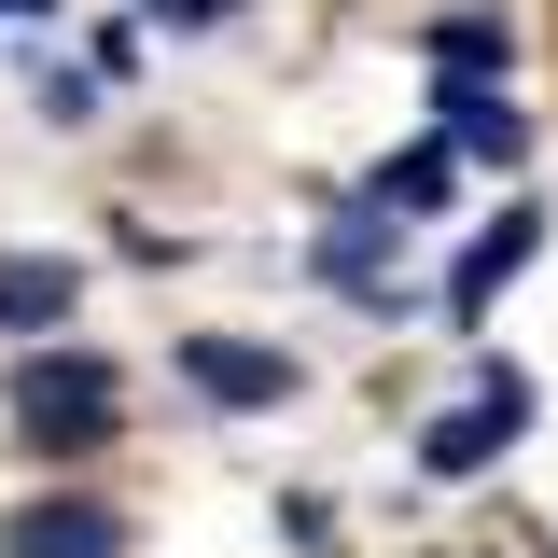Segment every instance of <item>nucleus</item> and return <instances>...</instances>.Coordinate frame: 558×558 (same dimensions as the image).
Instances as JSON below:
<instances>
[{"instance_id":"39448f33","label":"nucleus","mask_w":558,"mask_h":558,"mask_svg":"<svg viewBox=\"0 0 558 558\" xmlns=\"http://www.w3.org/2000/svg\"><path fill=\"white\" fill-rule=\"evenodd\" d=\"M0 558H126V517L84 502V488H57V502H14L0 517Z\"/></svg>"},{"instance_id":"7ed1b4c3","label":"nucleus","mask_w":558,"mask_h":558,"mask_svg":"<svg viewBox=\"0 0 558 558\" xmlns=\"http://www.w3.org/2000/svg\"><path fill=\"white\" fill-rule=\"evenodd\" d=\"M168 377H182L196 405H223V418H266V405L307 391V363L266 349V336H182V349H168Z\"/></svg>"},{"instance_id":"20e7f679","label":"nucleus","mask_w":558,"mask_h":558,"mask_svg":"<svg viewBox=\"0 0 558 558\" xmlns=\"http://www.w3.org/2000/svg\"><path fill=\"white\" fill-rule=\"evenodd\" d=\"M307 266H322V293H349V307H391V279H405V223H391V209H363V196H336Z\"/></svg>"},{"instance_id":"0eeeda50","label":"nucleus","mask_w":558,"mask_h":558,"mask_svg":"<svg viewBox=\"0 0 558 558\" xmlns=\"http://www.w3.org/2000/svg\"><path fill=\"white\" fill-rule=\"evenodd\" d=\"M447 196H461V154H447V126H433V140H405V154H377V168H363V209H391V223H433Z\"/></svg>"},{"instance_id":"9d476101","label":"nucleus","mask_w":558,"mask_h":558,"mask_svg":"<svg viewBox=\"0 0 558 558\" xmlns=\"http://www.w3.org/2000/svg\"><path fill=\"white\" fill-rule=\"evenodd\" d=\"M447 154L461 168H531V112L517 98H447Z\"/></svg>"},{"instance_id":"9b49d317","label":"nucleus","mask_w":558,"mask_h":558,"mask_svg":"<svg viewBox=\"0 0 558 558\" xmlns=\"http://www.w3.org/2000/svg\"><path fill=\"white\" fill-rule=\"evenodd\" d=\"M140 14H168V28H223V14H252V0H140Z\"/></svg>"},{"instance_id":"f8f14e48","label":"nucleus","mask_w":558,"mask_h":558,"mask_svg":"<svg viewBox=\"0 0 558 558\" xmlns=\"http://www.w3.org/2000/svg\"><path fill=\"white\" fill-rule=\"evenodd\" d=\"M0 14H57V0H0Z\"/></svg>"},{"instance_id":"1a4fd4ad","label":"nucleus","mask_w":558,"mask_h":558,"mask_svg":"<svg viewBox=\"0 0 558 558\" xmlns=\"http://www.w3.org/2000/svg\"><path fill=\"white\" fill-rule=\"evenodd\" d=\"M502 57H517L502 14H447V28H433V84H447V98H502Z\"/></svg>"},{"instance_id":"6e6552de","label":"nucleus","mask_w":558,"mask_h":558,"mask_svg":"<svg viewBox=\"0 0 558 558\" xmlns=\"http://www.w3.org/2000/svg\"><path fill=\"white\" fill-rule=\"evenodd\" d=\"M84 307V266L70 252H0V336H57Z\"/></svg>"},{"instance_id":"f257e3e1","label":"nucleus","mask_w":558,"mask_h":558,"mask_svg":"<svg viewBox=\"0 0 558 558\" xmlns=\"http://www.w3.org/2000/svg\"><path fill=\"white\" fill-rule=\"evenodd\" d=\"M14 447L28 461H84V447H112V418H126V377L98 363V349H28L14 363Z\"/></svg>"},{"instance_id":"f03ea898","label":"nucleus","mask_w":558,"mask_h":558,"mask_svg":"<svg viewBox=\"0 0 558 558\" xmlns=\"http://www.w3.org/2000/svg\"><path fill=\"white\" fill-rule=\"evenodd\" d=\"M517 433H531V377H517V363H488V377H475V405L418 418V475H433V488H461V475H488Z\"/></svg>"},{"instance_id":"423d86ee","label":"nucleus","mask_w":558,"mask_h":558,"mask_svg":"<svg viewBox=\"0 0 558 558\" xmlns=\"http://www.w3.org/2000/svg\"><path fill=\"white\" fill-rule=\"evenodd\" d=\"M531 252H545V209L517 196L502 223H488V238H461V266H447V322H488V293H502L517 266H531Z\"/></svg>"}]
</instances>
